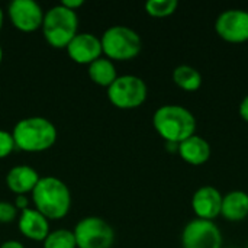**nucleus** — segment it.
<instances>
[{
  "mask_svg": "<svg viewBox=\"0 0 248 248\" xmlns=\"http://www.w3.org/2000/svg\"><path fill=\"white\" fill-rule=\"evenodd\" d=\"M153 126L166 142L180 144L196 134V118L185 106L163 105L153 115Z\"/></svg>",
  "mask_w": 248,
  "mask_h": 248,
  "instance_id": "obj_1",
  "label": "nucleus"
},
{
  "mask_svg": "<svg viewBox=\"0 0 248 248\" xmlns=\"http://www.w3.org/2000/svg\"><path fill=\"white\" fill-rule=\"evenodd\" d=\"M32 199L36 211L46 219H61L71 208V192L68 186L54 176L39 179L32 190Z\"/></svg>",
  "mask_w": 248,
  "mask_h": 248,
  "instance_id": "obj_2",
  "label": "nucleus"
},
{
  "mask_svg": "<svg viewBox=\"0 0 248 248\" xmlns=\"http://www.w3.org/2000/svg\"><path fill=\"white\" fill-rule=\"evenodd\" d=\"M16 150L26 153H41L49 150L57 141V128L42 116L20 119L12 131Z\"/></svg>",
  "mask_w": 248,
  "mask_h": 248,
  "instance_id": "obj_3",
  "label": "nucleus"
},
{
  "mask_svg": "<svg viewBox=\"0 0 248 248\" xmlns=\"http://www.w3.org/2000/svg\"><path fill=\"white\" fill-rule=\"evenodd\" d=\"M41 28L44 38L51 46L67 48L70 41L78 33V17L74 10H70L60 3L44 15Z\"/></svg>",
  "mask_w": 248,
  "mask_h": 248,
  "instance_id": "obj_4",
  "label": "nucleus"
},
{
  "mask_svg": "<svg viewBox=\"0 0 248 248\" xmlns=\"http://www.w3.org/2000/svg\"><path fill=\"white\" fill-rule=\"evenodd\" d=\"M102 52L110 61H128L135 58L142 48L138 32L128 26L115 25L108 28L102 38Z\"/></svg>",
  "mask_w": 248,
  "mask_h": 248,
  "instance_id": "obj_5",
  "label": "nucleus"
},
{
  "mask_svg": "<svg viewBox=\"0 0 248 248\" xmlns=\"http://www.w3.org/2000/svg\"><path fill=\"white\" fill-rule=\"evenodd\" d=\"M148 89L145 81L134 74L118 76L116 80L108 87L109 102L124 110L137 109L147 100Z\"/></svg>",
  "mask_w": 248,
  "mask_h": 248,
  "instance_id": "obj_6",
  "label": "nucleus"
},
{
  "mask_svg": "<svg viewBox=\"0 0 248 248\" xmlns=\"http://www.w3.org/2000/svg\"><path fill=\"white\" fill-rule=\"evenodd\" d=\"M73 232L77 248H110L115 243L113 228L99 217L80 219Z\"/></svg>",
  "mask_w": 248,
  "mask_h": 248,
  "instance_id": "obj_7",
  "label": "nucleus"
},
{
  "mask_svg": "<svg viewBox=\"0 0 248 248\" xmlns=\"http://www.w3.org/2000/svg\"><path fill=\"white\" fill-rule=\"evenodd\" d=\"M183 248H221L222 234L214 221L195 218L182 231Z\"/></svg>",
  "mask_w": 248,
  "mask_h": 248,
  "instance_id": "obj_8",
  "label": "nucleus"
},
{
  "mask_svg": "<svg viewBox=\"0 0 248 248\" xmlns=\"http://www.w3.org/2000/svg\"><path fill=\"white\" fill-rule=\"evenodd\" d=\"M215 31L221 39L230 44L248 41V12L244 9L224 10L215 22Z\"/></svg>",
  "mask_w": 248,
  "mask_h": 248,
  "instance_id": "obj_9",
  "label": "nucleus"
},
{
  "mask_svg": "<svg viewBox=\"0 0 248 248\" xmlns=\"http://www.w3.org/2000/svg\"><path fill=\"white\" fill-rule=\"evenodd\" d=\"M9 19L22 32H33L42 26L44 10L33 0H13L7 7Z\"/></svg>",
  "mask_w": 248,
  "mask_h": 248,
  "instance_id": "obj_10",
  "label": "nucleus"
},
{
  "mask_svg": "<svg viewBox=\"0 0 248 248\" xmlns=\"http://www.w3.org/2000/svg\"><path fill=\"white\" fill-rule=\"evenodd\" d=\"M68 57L77 64H92L97 58L102 57V42L93 33L78 32L67 45Z\"/></svg>",
  "mask_w": 248,
  "mask_h": 248,
  "instance_id": "obj_11",
  "label": "nucleus"
},
{
  "mask_svg": "<svg viewBox=\"0 0 248 248\" xmlns=\"http://www.w3.org/2000/svg\"><path fill=\"white\" fill-rule=\"evenodd\" d=\"M222 195L211 185L201 186L192 196V209L199 219L214 221L221 215Z\"/></svg>",
  "mask_w": 248,
  "mask_h": 248,
  "instance_id": "obj_12",
  "label": "nucleus"
},
{
  "mask_svg": "<svg viewBox=\"0 0 248 248\" xmlns=\"http://www.w3.org/2000/svg\"><path fill=\"white\" fill-rule=\"evenodd\" d=\"M17 228L23 237L33 241H44L49 234L48 219L36 209H25L20 212Z\"/></svg>",
  "mask_w": 248,
  "mask_h": 248,
  "instance_id": "obj_13",
  "label": "nucleus"
},
{
  "mask_svg": "<svg viewBox=\"0 0 248 248\" xmlns=\"http://www.w3.org/2000/svg\"><path fill=\"white\" fill-rule=\"evenodd\" d=\"M177 153L185 163L190 166H203L211 158V145L205 138L195 134L179 144Z\"/></svg>",
  "mask_w": 248,
  "mask_h": 248,
  "instance_id": "obj_14",
  "label": "nucleus"
},
{
  "mask_svg": "<svg viewBox=\"0 0 248 248\" xmlns=\"http://www.w3.org/2000/svg\"><path fill=\"white\" fill-rule=\"evenodd\" d=\"M39 174L35 169L29 166H16L10 169L6 174V185L7 189L13 193L19 195H26L32 193L35 186L39 182Z\"/></svg>",
  "mask_w": 248,
  "mask_h": 248,
  "instance_id": "obj_15",
  "label": "nucleus"
},
{
  "mask_svg": "<svg viewBox=\"0 0 248 248\" xmlns=\"http://www.w3.org/2000/svg\"><path fill=\"white\" fill-rule=\"evenodd\" d=\"M221 215L230 222H240L248 217V193L232 190L222 198Z\"/></svg>",
  "mask_w": 248,
  "mask_h": 248,
  "instance_id": "obj_16",
  "label": "nucleus"
},
{
  "mask_svg": "<svg viewBox=\"0 0 248 248\" xmlns=\"http://www.w3.org/2000/svg\"><path fill=\"white\" fill-rule=\"evenodd\" d=\"M87 74L93 83H96L97 86L106 87V89L118 77L116 67H115L113 61H110L109 58H105V57H100L96 61H93L92 64H89Z\"/></svg>",
  "mask_w": 248,
  "mask_h": 248,
  "instance_id": "obj_17",
  "label": "nucleus"
},
{
  "mask_svg": "<svg viewBox=\"0 0 248 248\" xmlns=\"http://www.w3.org/2000/svg\"><path fill=\"white\" fill-rule=\"evenodd\" d=\"M173 81L179 89L185 92H196L202 87L203 78L199 70L192 65L182 64L173 70Z\"/></svg>",
  "mask_w": 248,
  "mask_h": 248,
  "instance_id": "obj_18",
  "label": "nucleus"
},
{
  "mask_svg": "<svg viewBox=\"0 0 248 248\" xmlns=\"http://www.w3.org/2000/svg\"><path fill=\"white\" fill-rule=\"evenodd\" d=\"M42 243L44 248H77L74 232L64 228L49 231V234Z\"/></svg>",
  "mask_w": 248,
  "mask_h": 248,
  "instance_id": "obj_19",
  "label": "nucleus"
},
{
  "mask_svg": "<svg viewBox=\"0 0 248 248\" xmlns=\"http://www.w3.org/2000/svg\"><path fill=\"white\" fill-rule=\"evenodd\" d=\"M179 7L177 0H148L145 3V12L153 17L171 16Z\"/></svg>",
  "mask_w": 248,
  "mask_h": 248,
  "instance_id": "obj_20",
  "label": "nucleus"
},
{
  "mask_svg": "<svg viewBox=\"0 0 248 248\" xmlns=\"http://www.w3.org/2000/svg\"><path fill=\"white\" fill-rule=\"evenodd\" d=\"M16 150L12 132L0 129V158H6Z\"/></svg>",
  "mask_w": 248,
  "mask_h": 248,
  "instance_id": "obj_21",
  "label": "nucleus"
},
{
  "mask_svg": "<svg viewBox=\"0 0 248 248\" xmlns=\"http://www.w3.org/2000/svg\"><path fill=\"white\" fill-rule=\"evenodd\" d=\"M17 217V209L13 203L0 202V224H9Z\"/></svg>",
  "mask_w": 248,
  "mask_h": 248,
  "instance_id": "obj_22",
  "label": "nucleus"
},
{
  "mask_svg": "<svg viewBox=\"0 0 248 248\" xmlns=\"http://www.w3.org/2000/svg\"><path fill=\"white\" fill-rule=\"evenodd\" d=\"M238 112H240V116L243 121L248 122V94L241 100L240 103V108H238Z\"/></svg>",
  "mask_w": 248,
  "mask_h": 248,
  "instance_id": "obj_23",
  "label": "nucleus"
},
{
  "mask_svg": "<svg viewBox=\"0 0 248 248\" xmlns=\"http://www.w3.org/2000/svg\"><path fill=\"white\" fill-rule=\"evenodd\" d=\"M15 208L19 211H25V209H28V199H26V196L25 195H19V196H16V199H15Z\"/></svg>",
  "mask_w": 248,
  "mask_h": 248,
  "instance_id": "obj_24",
  "label": "nucleus"
},
{
  "mask_svg": "<svg viewBox=\"0 0 248 248\" xmlns=\"http://www.w3.org/2000/svg\"><path fill=\"white\" fill-rule=\"evenodd\" d=\"M83 0H64L61 4L62 6H65L67 9H70V10H74L76 12V9H78V7H81L83 6Z\"/></svg>",
  "mask_w": 248,
  "mask_h": 248,
  "instance_id": "obj_25",
  "label": "nucleus"
},
{
  "mask_svg": "<svg viewBox=\"0 0 248 248\" xmlns=\"http://www.w3.org/2000/svg\"><path fill=\"white\" fill-rule=\"evenodd\" d=\"M0 248H25L23 244L20 241H16V240H9V241H4Z\"/></svg>",
  "mask_w": 248,
  "mask_h": 248,
  "instance_id": "obj_26",
  "label": "nucleus"
},
{
  "mask_svg": "<svg viewBox=\"0 0 248 248\" xmlns=\"http://www.w3.org/2000/svg\"><path fill=\"white\" fill-rule=\"evenodd\" d=\"M3 20H4V13H3V9L0 7V29L3 26Z\"/></svg>",
  "mask_w": 248,
  "mask_h": 248,
  "instance_id": "obj_27",
  "label": "nucleus"
},
{
  "mask_svg": "<svg viewBox=\"0 0 248 248\" xmlns=\"http://www.w3.org/2000/svg\"><path fill=\"white\" fill-rule=\"evenodd\" d=\"M1 60H3V48L0 45V64H1Z\"/></svg>",
  "mask_w": 248,
  "mask_h": 248,
  "instance_id": "obj_28",
  "label": "nucleus"
},
{
  "mask_svg": "<svg viewBox=\"0 0 248 248\" xmlns=\"http://www.w3.org/2000/svg\"><path fill=\"white\" fill-rule=\"evenodd\" d=\"M247 12H248V9H247Z\"/></svg>",
  "mask_w": 248,
  "mask_h": 248,
  "instance_id": "obj_29",
  "label": "nucleus"
},
{
  "mask_svg": "<svg viewBox=\"0 0 248 248\" xmlns=\"http://www.w3.org/2000/svg\"><path fill=\"white\" fill-rule=\"evenodd\" d=\"M247 248H248V246H247Z\"/></svg>",
  "mask_w": 248,
  "mask_h": 248,
  "instance_id": "obj_30",
  "label": "nucleus"
}]
</instances>
